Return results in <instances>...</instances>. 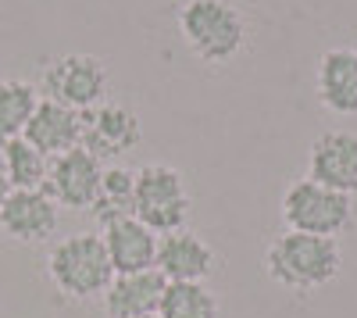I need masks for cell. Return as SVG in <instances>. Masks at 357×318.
Wrapping results in <instances>:
<instances>
[{
    "label": "cell",
    "instance_id": "obj_21",
    "mask_svg": "<svg viewBox=\"0 0 357 318\" xmlns=\"http://www.w3.org/2000/svg\"><path fill=\"white\" fill-rule=\"evenodd\" d=\"M146 318H158V315H146Z\"/></svg>",
    "mask_w": 357,
    "mask_h": 318
},
{
    "label": "cell",
    "instance_id": "obj_18",
    "mask_svg": "<svg viewBox=\"0 0 357 318\" xmlns=\"http://www.w3.org/2000/svg\"><path fill=\"white\" fill-rule=\"evenodd\" d=\"M222 304L207 282H168L158 318H218Z\"/></svg>",
    "mask_w": 357,
    "mask_h": 318
},
{
    "label": "cell",
    "instance_id": "obj_20",
    "mask_svg": "<svg viewBox=\"0 0 357 318\" xmlns=\"http://www.w3.org/2000/svg\"><path fill=\"white\" fill-rule=\"evenodd\" d=\"M8 193H11V183H8V172H4V158H0V208H4Z\"/></svg>",
    "mask_w": 357,
    "mask_h": 318
},
{
    "label": "cell",
    "instance_id": "obj_2",
    "mask_svg": "<svg viewBox=\"0 0 357 318\" xmlns=\"http://www.w3.org/2000/svg\"><path fill=\"white\" fill-rule=\"evenodd\" d=\"M47 275L57 286V294H65L68 301H93L107 294L114 268L97 233H72L50 247Z\"/></svg>",
    "mask_w": 357,
    "mask_h": 318
},
{
    "label": "cell",
    "instance_id": "obj_7",
    "mask_svg": "<svg viewBox=\"0 0 357 318\" xmlns=\"http://www.w3.org/2000/svg\"><path fill=\"white\" fill-rule=\"evenodd\" d=\"M143 129H139V119H136V111H129L126 104H97V107H89L82 111V139H79V147L89 151L97 161H118V158H126L129 151H136V143H139Z\"/></svg>",
    "mask_w": 357,
    "mask_h": 318
},
{
    "label": "cell",
    "instance_id": "obj_15",
    "mask_svg": "<svg viewBox=\"0 0 357 318\" xmlns=\"http://www.w3.org/2000/svg\"><path fill=\"white\" fill-rule=\"evenodd\" d=\"M314 90L325 111L357 114V50H325L314 72Z\"/></svg>",
    "mask_w": 357,
    "mask_h": 318
},
{
    "label": "cell",
    "instance_id": "obj_3",
    "mask_svg": "<svg viewBox=\"0 0 357 318\" xmlns=\"http://www.w3.org/2000/svg\"><path fill=\"white\" fill-rule=\"evenodd\" d=\"M178 33L204 65H225L247 43V22L229 0H186L178 8Z\"/></svg>",
    "mask_w": 357,
    "mask_h": 318
},
{
    "label": "cell",
    "instance_id": "obj_4",
    "mask_svg": "<svg viewBox=\"0 0 357 318\" xmlns=\"http://www.w3.org/2000/svg\"><path fill=\"white\" fill-rule=\"evenodd\" d=\"M190 211H193V197H190L186 179H183L178 168L161 165V161H151V165L136 168L132 215L143 225H151L158 236H165V233H175V229H186Z\"/></svg>",
    "mask_w": 357,
    "mask_h": 318
},
{
    "label": "cell",
    "instance_id": "obj_5",
    "mask_svg": "<svg viewBox=\"0 0 357 318\" xmlns=\"http://www.w3.org/2000/svg\"><path fill=\"white\" fill-rule=\"evenodd\" d=\"M282 222L293 233L336 240L354 222V200H350V193L329 190L314 179H296L282 193Z\"/></svg>",
    "mask_w": 357,
    "mask_h": 318
},
{
    "label": "cell",
    "instance_id": "obj_19",
    "mask_svg": "<svg viewBox=\"0 0 357 318\" xmlns=\"http://www.w3.org/2000/svg\"><path fill=\"white\" fill-rule=\"evenodd\" d=\"M132 204H136V172H129L122 165H107L100 193H97V204H93V215L100 222H114V218L132 215Z\"/></svg>",
    "mask_w": 357,
    "mask_h": 318
},
{
    "label": "cell",
    "instance_id": "obj_6",
    "mask_svg": "<svg viewBox=\"0 0 357 318\" xmlns=\"http://www.w3.org/2000/svg\"><path fill=\"white\" fill-rule=\"evenodd\" d=\"M107 65L93 54H61L43 65L40 75V93L54 104H65L72 111H89L104 104L107 97Z\"/></svg>",
    "mask_w": 357,
    "mask_h": 318
},
{
    "label": "cell",
    "instance_id": "obj_16",
    "mask_svg": "<svg viewBox=\"0 0 357 318\" xmlns=\"http://www.w3.org/2000/svg\"><path fill=\"white\" fill-rule=\"evenodd\" d=\"M0 158H4V172H8L11 190H43L47 186L50 158L43 151H36L25 136L0 143Z\"/></svg>",
    "mask_w": 357,
    "mask_h": 318
},
{
    "label": "cell",
    "instance_id": "obj_11",
    "mask_svg": "<svg viewBox=\"0 0 357 318\" xmlns=\"http://www.w3.org/2000/svg\"><path fill=\"white\" fill-rule=\"evenodd\" d=\"M307 179L340 193H354L357 190V136L347 129L321 132L307 154Z\"/></svg>",
    "mask_w": 357,
    "mask_h": 318
},
{
    "label": "cell",
    "instance_id": "obj_12",
    "mask_svg": "<svg viewBox=\"0 0 357 318\" xmlns=\"http://www.w3.org/2000/svg\"><path fill=\"white\" fill-rule=\"evenodd\" d=\"M218 254L204 236L190 233V229H175V233H165L158 243V272L168 282H204L215 272Z\"/></svg>",
    "mask_w": 357,
    "mask_h": 318
},
{
    "label": "cell",
    "instance_id": "obj_9",
    "mask_svg": "<svg viewBox=\"0 0 357 318\" xmlns=\"http://www.w3.org/2000/svg\"><path fill=\"white\" fill-rule=\"evenodd\" d=\"M61 208L47 190H11L0 208V229L15 243H43L54 236Z\"/></svg>",
    "mask_w": 357,
    "mask_h": 318
},
{
    "label": "cell",
    "instance_id": "obj_8",
    "mask_svg": "<svg viewBox=\"0 0 357 318\" xmlns=\"http://www.w3.org/2000/svg\"><path fill=\"white\" fill-rule=\"evenodd\" d=\"M104 161H97L89 151L75 147L61 158H50V172H47V193L57 208L68 211H93L97 193L104 183Z\"/></svg>",
    "mask_w": 357,
    "mask_h": 318
},
{
    "label": "cell",
    "instance_id": "obj_10",
    "mask_svg": "<svg viewBox=\"0 0 357 318\" xmlns=\"http://www.w3.org/2000/svg\"><path fill=\"white\" fill-rule=\"evenodd\" d=\"M100 240H104V247H107V257H111L114 275L151 272V268L158 265V243H161V236L154 233L151 225H143L136 215L104 222Z\"/></svg>",
    "mask_w": 357,
    "mask_h": 318
},
{
    "label": "cell",
    "instance_id": "obj_13",
    "mask_svg": "<svg viewBox=\"0 0 357 318\" xmlns=\"http://www.w3.org/2000/svg\"><path fill=\"white\" fill-rule=\"evenodd\" d=\"M36 151H43L47 158H61L68 151L79 147L82 139V114L65 107V104H54L47 97H40L33 119H29L25 132H22Z\"/></svg>",
    "mask_w": 357,
    "mask_h": 318
},
{
    "label": "cell",
    "instance_id": "obj_14",
    "mask_svg": "<svg viewBox=\"0 0 357 318\" xmlns=\"http://www.w3.org/2000/svg\"><path fill=\"white\" fill-rule=\"evenodd\" d=\"M168 279L151 268V272H129V275H114L107 294H104V311L111 318H146L161 311Z\"/></svg>",
    "mask_w": 357,
    "mask_h": 318
},
{
    "label": "cell",
    "instance_id": "obj_1",
    "mask_svg": "<svg viewBox=\"0 0 357 318\" xmlns=\"http://www.w3.org/2000/svg\"><path fill=\"white\" fill-rule=\"evenodd\" d=\"M343 268L340 240L311 236V233H279L264 250V272L272 282L286 286L293 294H311L329 286Z\"/></svg>",
    "mask_w": 357,
    "mask_h": 318
},
{
    "label": "cell",
    "instance_id": "obj_17",
    "mask_svg": "<svg viewBox=\"0 0 357 318\" xmlns=\"http://www.w3.org/2000/svg\"><path fill=\"white\" fill-rule=\"evenodd\" d=\"M40 104V90L29 79H0V143L25 132Z\"/></svg>",
    "mask_w": 357,
    "mask_h": 318
}]
</instances>
